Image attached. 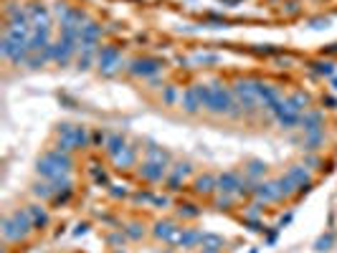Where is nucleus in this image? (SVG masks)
<instances>
[{"instance_id": "nucleus-8", "label": "nucleus", "mask_w": 337, "mask_h": 253, "mask_svg": "<svg viewBox=\"0 0 337 253\" xmlns=\"http://www.w3.org/2000/svg\"><path fill=\"white\" fill-rule=\"evenodd\" d=\"M254 195H256L261 203H276V200H279L276 180H271V182H256V187H254Z\"/></svg>"}, {"instance_id": "nucleus-9", "label": "nucleus", "mask_w": 337, "mask_h": 253, "mask_svg": "<svg viewBox=\"0 0 337 253\" xmlns=\"http://www.w3.org/2000/svg\"><path fill=\"white\" fill-rule=\"evenodd\" d=\"M299 127L304 129V134H307V132L322 129V114H319V112H304L302 119H299Z\"/></svg>"}, {"instance_id": "nucleus-36", "label": "nucleus", "mask_w": 337, "mask_h": 253, "mask_svg": "<svg viewBox=\"0 0 337 253\" xmlns=\"http://www.w3.org/2000/svg\"><path fill=\"white\" fill-rule=\"evenodd\" d=\"M286 6H289V8H286L289 13H297V11H299V8H297V3H286Z\"/></svg>"}, {"instance_id": "nucleus-3", "label": "nucleus", "mask_w": 337, "mask_h": 253, "mask_svg": "<svg viewBox=\"0 0 337 253\" xmlns=\"http://www.w3.org/2000/svg\"><path fill=\"white\" fill-rule=\"evenodd\" d=\"M97 64H99V71L107 74V76L114 74V71H119V69H122V54H119V48H117V46H104V48H99Z\"/></svg>"}, {"instance_id": "nucleus-28", "label": "nucleus", "mask_w": 337, "mask_h": 253, "mask_svg": "<svg viewBox=\"0 0 337 253\" xmlns=\"http://www.w3.org/2000/svg\"><path fill=\"white\" fill-rule=\"evenodd\" d=\"M127 235H129V238H142V235H145V228H142L139 223H132V225L127 228Z\"/></svg>"}, {"instance_id": "nucleus-24", "label": "nucleus", "mask_w": 337, "mask_h": 253, "mask_svg": "<svg viewBox=\"0 0 337 253\" xmlns=\"http://www.w3.org/2000/svg\"><path fill=\"white\" fill-rule=\"evenodd\" d=\"M261 175H266V165L264 162H259V160H254V162H249V167H246V177H261Z\"/></svg>"}, {"instance_id": "nucleus-1", "label": "nucleus", "mask_w": 337, "mask_h": 253, "mask_svg": "<svg viewBox=\"0 0 337 253\" xmlns=\"http://www.w3.org/2000/svg\"><path fill=\"white\" fill-rule=\"evenodd\" d=\"M71 167H74V160L69 157V152H61V149L46 152V155L38 160V165H36L38 175L46 177V180H51V182L59 180V177H64V175H69Z\"/></svg>"}, {"instance_id": "nucleus-26", "label": "nucleus", "mask_w": 337, "mask_h": 253, "mask_svg": "<svg viewBox=\"0 0 337 253\" xmlns=\"http://www.w3.org/2000/svg\"><path fill=\"white\" fill-rule=\"evenodd\" d=\"M332 240H334V238H332V233H327V235H322V238H319V240L314 243V250H317V253H324V250H329V245H332Z\"/></svg>"}, {"instance_id": "nucleus-6", "label": "nucleus", "mask_w": 337, "mask_h": 253, "mask_svg": "<svg viewBox=\"0 0 337 253\" xmlns=\"http://www.w3.org/2000/svg\"><path fill=\"white\" fill-rule=\"evenodd\" d=\"M160 69H162V64L157 59H137V61H132L129 74H134V76H155Z\"/></svg>"}, {"instance_id": "nucleus-13", "label": "nucleus", "mask_w": 337, "mask_h": 253, "mask_svg": "<svg viewBox=\"0 0 337 253\" xmlns=\"http://www.w3.org/2000/svg\"><path fill=\"white\" fill-rule=\"evenodd\" d=\"M175 230H178V225H175V223H170V220H162V223H157V225H155V238H160V240H167V243H170V238L175 235Z\"/></svg>"}, {"instance_id": "nucleus-23", "label": "nucleus", "mask_w": 337, "mask_h": 253, "mask_svg": "<svg viewBox=\"0 0 337 253\" xmlns=\"http://www.w3.org/2000/svg\"><path fill=\"white\" fill-rule=\"evenodd\" d=\"M147 160L150 162H162V165H167V162H170V155H167L162 147H147Z\"/></svg>"}, {"instance_id": "nucleus-11", "label": "nucleus", "mask_w": 337, "mask_h": 253, "mask_svg": "<svg viewBox=\"0 0 337 253\" xmlns=\"http://www.w3.org/2000/svg\"><path fill=\"white\" fill-rule=\"evenodd\" d=\"M216 187H218V177H213V175H203V177L196 180V192L198 195H211Z\"/></svg>"}, {"instance_id": "nucleus-16", "label": "nucleus", "mask_w": 337, "mask_h": 253, "mask_svg": "<svg viewBox=\"0 0 337 253\" xmlns=\"http://www.w3.org/2000/svg\"><path fill=\"white\" fill-rule=\"evenodd\" d=\"M201 245H203V250H213V253H218L223 245H226V240L221 238V235H213V233H203V240H201Z\"/></svg>"}, {"instance_id": "nucleus-22", "label": "nucleus", "mask_w": 337, "mask_h": 253, "mask_svg": "<svg viewBox=\"0 0 337 253\" xmlns=\"http://www.w3.org/2000/svg\"><path fill=\"white\" fill-rule=\"evenodd\" d=\"M322 142H324V129H317V132H307L304 134V149H317Z\"/></svg>"}, {"instance_id": "nucleus-30", "label": "nucleus", "mask_w": 337, "mask_h": 253, "mask_svg": "<svg viewBox=\"0 0 337 253\" xmlns=\"http://www.w3.org/2000/svg\"><path fill=\"white\" fill-rule=\"evenodd\" d=\"M196 64H213V61H218V56H208V54H198L196 59H193Z\"/></svg>"}, {"instance_id": "nucleus-7", "label": "nucleus", "mask_w": 337, "mask_h": 253, "mask_svg": "<svg viewBox=\"0 0 337 253\" xmlns=\"http://www.w3.org/2000/svg\"><path fill=\"white\" fill-rule=\"evenodd\" d=\"M241 175L238 172H223L218 177V190L226 192V195H238V187H241Z\"/></svg>"}, {"instance_id": "nucleus-19", "label": "nucleus", "mask_w": 337, "mask_h": 253, "mask_svg": "<svg viewBox=\"0 0 337 253\" xmlns=\"http://www.w3.org/2000/svg\"><path fill=\"white\" fill-rule=\"evenodd\" d=\"M33 195L41 197V200H49V197H56V190H54V182L46 180V182H36L33 185Z\"/></svg>"}, {"instance_id": "nucleus-17", "label": "nucleus", "mask_w": 337, "mask_h": 253, "mask_svg": "<svg viewBox=\"0 0 337 253\" xmlns=\"http://www.w3.org/2000/svg\"><path fill=\"white\" fill-rule=\"evenodd\" d=\"M193 94H196V99L201 102V107L208 109L211 96H213V86H208V84H196V86H193Z\"/></svg>"}, {"instance_id": "nucleus-29", "label": "nucleus", "mask_w": 337, "mask_h": 253, "mask_svg": "<svg viewBox=\"0 0 337 253\" xmlns=\"http://www.w3.org/2000/svg\"><path fill=\"white\" fill-rule=\"evenodd\" d=\"M180 215H185V218H196V215H201V210H196V205H183V208H180Z\"/></svg>"}, {"instance_id": "nucleus-32", "label": "nucleus", "mask_w": 337, "mask_h": 253, "mask_svg": "<svg viewBox=\"0 0 337 253\" xmlns=\"http://www.w3.org/2000/svg\"><path fill=\"white\" fill-rule=\"evenodd\" d=\"M134 203H152V195L150 192H137L134 195Z\"/></svg>"}, {"instance_id": "nucleus-27", "label": "nucleus", "mask_w": 337, "mask_h": 253, "mask_svg": "<svg viewBox=\"0 0 337 253\" xmlns=\"http://www.w3.org/2000/svg\"><path fill=\"white\" fill-rule=\"evenodd\" d=\"M231 203H233V195H226V192H223L221 197H216V205H218L221 210H228V208H231Z\"/></svg>"}, {"instance_id": "nucleus-25", "label": "nucleus", "mask_w": 337, "mask_h": 253, "mask_svg": "<svg viewBox=\"0 0 337 253\" xmlns=\"http://www.w3.org/2000/svg\"><path fill=\"white\" fill-rule=\"evenodd\" d=\"M312 66H314V71L322 74V76H332V74H334V64H332V61H317V64H312Z\"/></svg>"}, {"instance_id": "nucleus-10", "label": "nucleus", "mask_w": 337, "mask_h": 253, "mask_svg": "<svg viewBox=\"0 0 337 253\" xmlns=\"http://www.w3.org/2000/svg\"><path fill=\"white\" fill-rule=\"evenodd\" d=\"M134 160H137V149L127 144V147H124V149L114 157V165H117L119 170H127V167H132V165H134Z\"/></svg>"}, {"instance_id": "nucleus-31", "label": "nucleus", "mask_w": 337, "mask_h": 253, "mask_svg": "<svg viewBox=\"0 0 337 253\" xmlns=\"http://www.w3.org/2000/svg\"><path fill=\"white\" fill-rule=\"evenodd\" d=\"M175 96H178V94H175V89H165V94H162V99H165L167 104H173V102H175Z\"/></svg>"}, {"instance_id": "nucleus-20", "label": "nucleus", "mask_w": 337, "mask_h": 253, "mask_svg": "<svg viewBox=\"0 0 337 253\" xmlns=\"http://www.w3.org/2000/svg\"><path fill=\"white\" fill-rule=\"evenodd\" d=\"M180 104H183V109L188 112V114H196L198 109H201V102L196 99V94H193V89H188L183 96H180Z\"/></svg>"}, {"instance_id": "nucleus-33", "label": "nucleus", "mask_w": 337, "mask_h": 253, "mask_svg": "<svg viewBox=\"0 0 337 253\" xmlns=\"http://www.w3.org/2000/svg\"><path fill=\"white\" fill-rule=\"evenodd\" d=\"M259 208H261V205H259V203H254V205H249V210H246V215H249V218H256V215H259V213H261V210H259Z\"/></svg>"}, {"instance_id": "nucleus-38", "label": "nucleus", "mask_w": 337, "mask_h": 253, "mask_svg": "<svg viewBox=\"0 0 337 253\" xmlns=\"http://www.w3.org/2000/svg\"><path fill=\"white\" fill-rule=\"evenodd\" d=\"M203 253H213V250H203Z\"/></svg>"}, {"instance_id": "nucleus-5", "label": "nucleus", "mask_w": 337, "mask_h": 253, "mask_svg": "<svg viewBox=\"0 0 337 253\" xmlns=\"http://www.w3.org/2000/svg\"><path fill=\"white\" fill-rule=\"evenodd\" d=\"M139 177L147 180V182H162V180H167V165L147 160V162L139 165Z\"/></svg>"}, {"instance_id": "nucleus-37", "label": "nucleus", "mask_w": 337, "mask_h": 253, "mask_svg": "<svg viewBox=\"0 0 337 253\" xmlns=\"http://www.w3.org/2000/svg\"><path fill=\"white\" fill-rule=\"evenodd\" d=\"M327 54H337V43H334L332 48H327Z\"/></svg>"}, {"instance_id": "nucleus-18", "label": "nucleus", "mask_w": 337, "mask_h": 253, "mask_svg": "<svg viewBox=\"0 0 337 253\" xmlns=\"http://www.w3.org/2000/svg\"><path fill=\"white\" fill-rule=\"evenodd\" d=\"M124 147H127V142H124L122 134H109V137H107V152H109L112 157H117Z\"/></svg>"}, {"instance_id": "nucleus-21", "label": "nucleus", "mask_w": 337, "mask_h": 253, "mask_svg": "<svg viewBox=\"0 0 337 253\" xmlns=\"http://www.w3.org/2000/svg\"><path fill=\"white\" fill-rule=\"evenodd\" d=\"M294 187H297V185H294V182H292V180H289L286 175H284V177H279V180H276V190H279V200H284V197H292V195L297 192Z\"/></svg>"}, {"instance_id": "nucleus-35", "label": "nucleus", "mask_w": 337, "mask_h": 253, "mask_svg": "<svg viewBox=\"0 0 337 253\" xmlns=\"http://www.w3.org/2000/svg\"><path fill=\"white\" fill-rule=\"evenodd\" d=\"M329 26V21L324 18V21H314V28H327Z\"/></svg>"}, {"instance_id": "nucleus-34", "label": "nucleus", "mask_w": 337, "mask_h": 253, "mask_svg": "<svg viewBox=\"0 0 337 253\" xmlns=\"http://www.w3.org/2000/svg\"><path fill=\"white\" fill-rule=\"evenodd\" d=\"M152 203H155V205H167V203H170V197H165V195H162V197H160V195H152Z\"/></svg>"}, {"instance_id": "nucleus-2", "label": "nucleus", "mask_w": 337, "mask_h": 253, "mask_svg": "<svg viewBox=\"0 0 337 253\" xmlns=\"http://www.w3.org/2000/svg\"><path fill=\"white\" fill-rule=\"evenodd\" d=\"M31 230H33V220H31L28 210H16V213H11V215L3 218V238L8 243L23 240Z\"/></svg>"}, {"instance_id": "nucleus-15", "label": "nucleus", "mask_w": 337, "mask_h": 253, "mask_svg": "<svg viewBox=\"0 0 337 253\" xmlns=\"http://www.w3.org/2000/svg\"><path fill=\"white\" fill-rule=\"evenodd\" d=\"M289 102V107H292V112H297V114H304V112H309V96L307 94H294V96H289L286 99Z\"/></svg>"}, {"instance_id": "nucleus-14", "label": "nucleus", "mask_w": 337, "mask_h": 253, "mask_svg": "<svg viewBox=\"0 0 337 253\" xmlns=\"http://www.w3.org/2000/svg\"><path fill=\"white\" fill-rule=\"evenodd\" d=\"M99 38H102V26H97V23H86V26H81L79 41H91V43H99Z\"/></svg>"}, {"instance_id": "nucleus-12", "label": "nucleus", "mask_w": 337, "mask_h": 253, "mask_svg": "<svg viewBox=\"0 0 337 253\" xmlns=\"http://www.w3.org/2000/svg\"><path fill=\"white\" fill-rule=\"evenodd\" d=\"M28 215L33 220V228H46L49 225V213L43 205H28Z\"/></svg>"}, {"instance_id": "nucleus-4", "label": "nucleus", "mask_w": 337, "mask_h": 253, "mask_svg": "<svg viewBox=\"0 0 337 253\" xmlns=\"http://www.w3.org/2000/svg\"><path fill=\"white\" fill-rule=\"evenodd\" d=\"M233 96H236V102L241 104V109H246V112H251V109L259 104L256 84H254V81H244V79H238L236 86H233Z\"/></svg>"}]
</instances>
